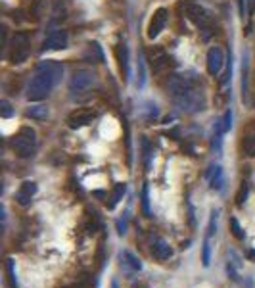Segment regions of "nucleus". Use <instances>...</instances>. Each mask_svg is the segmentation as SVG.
Wrapping results in <instances>:
<instances>
[{
  "instance_id": "1a4fd4ad",
  "label": "nucleus",
  "mask_w": 255,
  "mask_h": 288,
  "mask_svg": "<svg viewBox=\"0 0 255 288\" xmlns=\"http://www.w3.org/2000/svg\"><path fill=\"white\" fill-rule=\"evenodd\" d=\"M67 46V33L63 29L52 31L42 42V50H63Z\"/></svg>"
},
{
  "instance_id": "393cba45",
  "label": "nucleus",
  "mask_w": 255,
  "mask_h": 288,
  "mask_svg": "<svg viewBox=\"0 0 255 288\" xmlns=\"http://www.w3.org/2000/svg\"><path fill=\"white\" fill-rule=\"evenodd\" d=\"M248 183H242L240 185V190H238V194H236V206H242L244 202H246V198H248Z\"/></svg>"
},
{
  "instance_id": "aec40b11",
  "label": "nucleus",
  "mask_w": 255,
  "mask_h": 288,
  "mask_svg": "<svg viewBox=\"0 0 255 288\" xmlns=\"http://www.w3.org/2000/svg\"><path fill=\"white\" fill-rule=\"evenodd\" d=\"M98 229H100V217H98L96 212L88 213V217H86V231L88 233H96Z\"/></svg>"
},
{
  "instance_id": "72a5a7b5",
  "label": "nucleus",
  "mask_w": 255,
  "mask_h": 288,
  "mask_svg": "<svg viewBox=\"0 0 255 288\" xmlns=\"http://www.w3.org/2000/svg\"><path fill=\"white\" fill-rule=\"evenodd\" d=\"M117 233H119V235H125V233H127V223H125V221H123V219H119V221H117Z\"/></svg>"
},
{
  "instance_id": "a211bd4d",
  "label": "nucleus",
  "mask_w": 255,
  "mask_h": 288,
  "mask_svg": "<svg viewBox=\"0 0 255 288\" xmlns=\"http://www.w3.org/2000/svg\"><path fill=\"white\" fill-rule=\"evenodd\" d=\"M6 275H8V287H17V279H15V262L12 258L6 260Z\"/></svg>"
},
{
  "instance_id": "423d86ee",
  "label": "nucleus",
  "mask_w": 255,
  "mask_h": 288,
  "mask_svg": "<svg viewBox=\"0 0 255 288\" xmlns=\"http://www.w3.org/2000/svg\"><path fill=\"white\" fill-rule=\"evenodd\" d=\"M184 15L198 27H206L209 23V15H207L206 8L200 6L194 0H184Z\"/></svg>"
},
{
  "instance_id": "20e7f679",
  "label": "nucleus",
  "mask_w": 255,
  "mask_h": 288,
  "mask_svg": "<svg viewBox=\"0 0 255 288\" xmlns=\"http://www.w3.org/2000/svg\"><path fill=\"white\" fill-rule=\"evenodd\" d=\"M94 83V73L88 71V69H77L75 73L69 79V92L71 96H77V94H83L85 90L92 87Z\"/></svg>"
},
{
  "instance_id": "4be33fe9",
  "label": "nucleus",
  "mask_w": 255,
  "mask_h": 288,
  "mask_svg": "<svg viewBox=\"0 0 255 288\" xmlns=\"http://www.w3.org/2000/svg\"><path fill=\"white\" fill-rule=\"evenodd\" d=\"M231 127H232V110H227L225 115H223V119H221L219 131H221V133H227V131H231Z\"/></svg>"
},
{
  "instance_id": "5701e85b",
  "label": "nucleus",
  "mask_w": 255,
  "mask_h": 288,
  "mask_svg": "<svg viewBox=\"0 0 255 288\" xmlns=\"http://www.w3.org/2000/svg\"><path fill=\"white\" fill-rule=\"evenodd\" d=\"M209 262H211V246H209V238L206 237L204 248H202V263H204V267H209Z\"/></svg>"
},
{
  "instance_id": "dca6fc26",
  "label": "nucleus",
  "mask_w": 255,
  "mask_h": 288,
  "mask_svg": "<svg viewBox=\"0 0 255 288\" xmlns=\"http://www.w3.org/2000/svg\"><path fill=\"white\" fill-rule=\"evenodd\" d=\"M25 115L31 117V119H36V121H44L48 117V108L46 106H33L25 112Z\"/></svg>"
},
{
  "instance_id": "39448f33",
  "label": "nucleus",
  "mask_w": 255,
  "mask_h": 288,
  "mask_svg": "<svg viewBox=\"0 0 255 288\" xmlns=\"http://www.w3.org/2000/svg\"><path fill=\"white\" fill-rule=\"evenodd\" d=\"M167 19H169V10H167V8H158L156 12L152 13L150 21H148L146 37L150 38V40H154V38L158 37L159 33L165 29V25H167Z\"/></svg>"
},
{
  "instance_id": "6ab92c4d",
  "label": "nucleus",
  "mask_w": 255,
  "mask_h": 288,
  "mask_svg": "<svg viewBox=\"0 0 255 288\" xmlns=\"http://www.w3.org/2000/svg\"><path fill=\"white\" fill-rule=\"evenodd\" d=\"M242 152L246 156H255V137L248 135L242 140Z\"/></svg>"
},
{
  "instance_id": "2f4dec72",
  "label": "nucleus",
  "mask_w": 255,
  "mask_h": 288,
  "mask_svg": "<svg viewBox=\"0 0 255 288\" xmlns=\"http://www.w3.org/2000/svg\"><path fill=\"white\" fill-rule=\"evenodd\" d=\"M231 71H232V65L229 63V65H227V69H225V73H223V77L219 79V85H221V87L229 83V79H231Z\"/></svg>"
},
{
  "instance_id": "4468645a",
  "label": "nucleus",
  "mask_w": 255,
  "mask_h": 288,
  "mask_svg": "<svg viewBox=\"0 0 255 288\" xmlns=\"http://www.w3.org/2000/svg\"><path fill=\"white\" fill-rule=\"evenodd\" d=\"M225 185V175H223V167L221 165H213L211 167V173H209V187L221 190Z\"/></svg>"
},
{
  "instance_id": "4c0bfd02",
  "label": "nucleus",
  "mask_w": 255,
  "mask_h": 288,
  "mask_svg": "<svg viewBox=\"0 0 255 288\" xmlns=\"http://www.w3.org/2000/svg\"><path fill=\"white\" fill-rule=\"evenodd\" d=\"M111 288H119V287H117V281H113V283H111Z\"/></svg>"
},
{
  "instance_id": "9b49d317",
  "label": "nucleus",
  "mask_w": 255,
  "mask_h": 288,
  "mask_svg": "<svg viewBox=\"0 0 255 288\" xmlns=\"http://www.w3.org/2000/svg\"><path fill=\"white\" fill-rule=\"evenodd\" d=\"M115 58H117V63H119V71H121L123 79L127 81L129 79V50H127L125 40H119L115 44Z\"/></svg>"
},
{
  "instance_id": "c756f323",
  "label": "nucleus",
  "mask_w": 255,
  "mask_h": 288,
  "mask_svg": "<svg viewBox=\"0 0 255 288\" xmlns=\"http://www.w3.org/2000/svg\"><path fill=\"white\" fill-rule=\"evenodd\" d=\"M96 262H98V267L102 269V267H104V262H106V254H104V242H100V246H98Z\"/></svg>"
},
{
  "instance_id": "c85d7f7f",
  "label": "nucleus",
  "mask_w": 255,
  "mask_h": 288,
  "mask_svg": "<svg viewBox=\"0 0 255 288\" xmlns=\"http://www.w3.org/2000/svg\"><path fill=\"white\" fill-rule=\"evenodd\" d=\"M12 113H13V110H12V104H10V102L8 100L0 102V115H2V117H10Z\"/></svg>"
},
{
  "instance_id": "ddd939ff",
  "label": "nucleus",
  "mask_w": 255,
  "mask_h": 288,
  "mask_svg": "<svg viewBox=\"0 0 255 288\" xmlns=\"http://www.w3.org/2000/svg\"><path fill=\"white\" fill-rule=\"evenodd\" d=\"M152 254H154V258L159 260V262H165V260H169L173 250H171V246L165 242V240H161L158 238L156 242H154V246H152Z\"/></svg>"
},
{
  "instance_id": "f3484780",
  "label": "nucleus",
  "mask_w": 255,
  "mask_h": 288,
  "mask_svg": "<svg viewBox=\"0 0 255 288\" xmlns=\"http://www.w3.org/2000/svg\"><path fill=\"white\" fill-rule=\"evenodd\" d=\"M127 192V185H123V183H119V185H115V188H113V194H111V202L108 204L109 210H113L115 206H117V202L123 198V194Z\"/></svg>"
},
{
  "instance_id": "2eb2a0df",
  "label": "nucleus",
  "mask_w": 255,
  "mask_h": 288,
  "mask_svg": "<svg viewBox=\"0 0 255 288\" xmlns=\"http://www.w3.org/2000/svg\"><path fill=\"white\" fill-rule=\"evenodd\" d=\"M121 262L131 269V271H140L142 269V263H140V260L134 256V254H131L129 250H123L121 252Z\"/></svg>"
},
{
  "instance_id": "7c9ffc66",
  "label": "nucleus",
  "mask_w": 255,
  "mask_h": 288,
  "mask_svg": "<svg viewBox=\"0 0 255 288\" xmlns=\"http://www.w3.org/2000/svg\"><path fill=\"white\" fill-rule=\"evenodd\" d=\"M227 273H229V277H231L232 281H236V283L240 281V277H238V273H236V265H234V263L229 262V265H227Z\"/></svg>"
},
{
  "instance_id": "473e14b6",
  "label": "nucleus",
  "mask_w": 255,
  "mask_h": 288,
  "mask_svg": "<svg viewBox=\"0 0 255 288\" xmlns=\"http://www.w3.org/2000/svg\"><path fill=\"white\" fill-rule=\"evenodd\" d=\"M188 219H190V227H196L194 210H192V204H190V202H188Z\"/></svg>"
},
{
  "instance_id": "c9c22d12",
  "label": "nucleus",
  "mask_w": 255,
  "mask_h": 288,
  "mask_svg": "<svg viewBox=\"0 0 255 288\" xmlns=\"http://www.w3.org/2000/svg\"><path fill=\"white\" fill-rule=\"evenodd\" d=\"M238 10H240V15L246 13V0H238Z\"/></svg>"
},
{
  "instance_id": "a878e982",
  "label": "nucleus",
  "mask_w": 255,
  "mask_h": 288,
  "mask_svg": "<svg viewBox=\"0 0 255 288\" xmlns=\"http://www.w3.org/2000/svg\"><path fill=\"white\" fill-rule=\"evenodd\" d=\"M215 229H217V212H211V219H209V227H207V238H211L215 235Z\"/></svg>"
},
{
  "instance_id": "6e6552de",
  "label": "nucleus",
  "mask_w": 255,
  "mask_h": 288,
  "mask_svg": "<svg viewBox=\"0 0 255 288\" xmlns=\"http://www.w3.org/2000/svg\"><path fill=\"white\" fill-rule=\"evenodd\" d=\"M171 62H173L171 56L163 50V48H154V50H152V60H150V63H152L154 75H161L163 71H167Z\"/></svg>"
},
{
  "instance_id": "b1692460",
  "label": "nucleus",
  "mask_w": 255,
  "mask_h": 288,
  "mask_svg": "<svg viewBox=\"0 0 255 288\" xmlns=\"http://www.w3.org/2000/svg\"><path fill=\"white\" fill-rule=\"evenodd\" d=\"M88 50H90V54L96 58L98 62H104V52H102L98 42H90V44H88Z\"/></svg>"
},
{
  "instance_id": "412c9836",
  "label": "nucleus",
  "mask_w": 255,
  "mask_h": 288,
  "mask_svg": "<svg viewBox=\"0 0 255 288\" xmlns=\"http://www.w3.org/2000/svg\"><path fill=\"white\" fill-rule=\"evenodd\" d=\"M229 225H231L232 235L238 238V240H244V238H246V233H244V229L240 227V223H238V219H236V217H231Z\"/></svg>"
},
{
  "instance_id": "bb28decb",
  "label": "nucleus",
  "mask_w": 255,
  "mask_h": 288,
  "mask_svg": "<svg viewBox=\"0 0 255 288\" xmlns=\"http://www.w3.org/2000/svg\"><path fill=\"white\" fill-rule=\"evenodd\" d=\"M142 212L146 217H150V198H148V187L142 188Z\"/></svg>"
},
{
  "instance_id": "f8f14e48",
  "label": "nucleus",
  "mask_w": 255,
  "mask_h": 288,
  "mask_svg": "<svg viewBox=\"0 0 255 288\" xmlns=\"http://www.w3.org/2000/svg\"><path fill=\"white\" fill-rule=\"evenodd\" d=\"M36 183H33V181H25V183H21V187H19V190H17V194H15V200H17V204L19 206H29L31 204V198L36 194Z\"/></svg>"
},
{
  "instance_id": "58836bf2",
  "label": "nucleus",
  "mask_w": 255,
  "mask_h": 288,
  "mask_svg": "<svg viewBox=\"0 0 255 288\" xmlns=\"http://www.w3.org/2000/svg\"><path fill=\"white\" fill-rule=\"evenodd\" d=\"M63 288H81V287H79V285H77V287H63Z\"/></svg>"
},
{
  "instance_id": "f257e3e1",
  "label": "nucleus",
  "mask_w": 255,
  "mask_h": 288,
  "mask_svg": "<svg viewBox=\"0 0 255 288\" xmlns=\"http://www.w3.org/2000/svg\"><path fill=\"white\" fill-rule=\"evenodd\" d=\"M63 75V67L58 62H42L36 67L35 75L27 88V100L40 102L50 94V90L56 87V83Z\"/></svg>"
},
{
  "instance_id": "ea45409f",
  "label": "nucleus",
  "mask_w": 255,
  "mask_h": 288,
  "mask_svg": "<svg viewBox=\"0 0 255 288\" xmlns=\"http://www.w3.org/2000/svg\"><path fill=\"white\" fill-rule=\"evenodd\" d=\"M8 288H17V287H8Z\"/></svg>"
},
{
  "instance_id": "f704fd0d",
  "label": "nucleus",
  "mask_w": 255,
  "mask_h": 288,
  "mask_svg": "<svg viewBox=\"0 0 255 288\" xmlns=\"http://www.w3.org/2000/svg\"><path fill=\"white\" fill-rule=\"evenodd\" d=\"M246 258H248L250 262H254V263H255V250H254V248H250V250H246Z\"/></svg>"
},
{
  "instance_id": "9d476101",
  "label": "nucleus",
  "mask_w": 255,
  "mask_h": 288,
  "mask_svg": "<svg viewBox=\"0 0 255 288\" xmlns=\"http://www.w3.org/2000/svg\"><path fill=\"white\" fill-rule=\"evenodd\" d=\"M206 63H207V73L209 75H217L225 63V54L219 46H211L207 50V58H206Z\"/></svg>"
},
{
  "instance_id": "cd10ccee",
  "label": "nucleus",
  "mask_w": 255,
  "mask_h": 288,
  "mask_svg": "<svg viewBox=\"0 0 255 288\" xmlns=\"http://www.w3.org/2000/svg\"><path fill=\"white\" fill-rule=\"evenodd\" d=\"M146 85V71H144V60L140 56L138 60V87H144Z\"/></svg>"
},
{
  "instance_id": "f03ea898",
  "label": "nucleus",
  "mask_w": 255,
  "mask_h": 288,
  "mask_svg": "<svg viewBox=\"0 0 255 288\" xmlns=\"http://www.w3.org/2000/svg\"><path fill=\"white\" fill-rule=\"evenodd\" d=\"M12 148L19 158H31L36 150V133L31 127H21L12 138Z\"/></svg>"
},
{
  "instance_id": "7ed1b4c3",
  "label": "nucleus",
  "mask_w": 255,
  "mask_h": 288,
  "mask_svg": "<svg viewBox=\"0 0 255 288\" xmlns=\"http://www.w3.org/2000/svg\"><path fill=\"white\" fill-rule=\"evenodd\" d=\"M31 54V37L27 33H15L10 40V48H8V62L17 65L23 63Z\"/></svg>"
},
{
  "instance_id": "0eeeda50",
  "label": "nucleus",
  "mask_w": 255,
  "mask_h": 288,
  "mask_svg": "<svg viewBox=\"0 0 255 288\" xmlns=\"http://www.w3.org/2000/svg\"><path fill=\"white\" fill-rule=\"evenodd\" d=\"M98 112L90 110V108H79L67 115V125L69 129H81V127L92 123V119H96Z\"/></svg>"
},
{
  "instance_id": "e433bc0d",
  "label": "nucleus",
  "mask_w": 255,
  "mask_h": 288,
  "mask_svg": "<svg viewBox=\"0 0 255 288\" xmlns=\"http://www.w3.org/2000/svg\"><path fill=\"white\" fill-rule=\"evenodd\" d=\"M133 288H148L146 285H142V283H138V285H133Z\"/></svg>"
}]
</instances>
